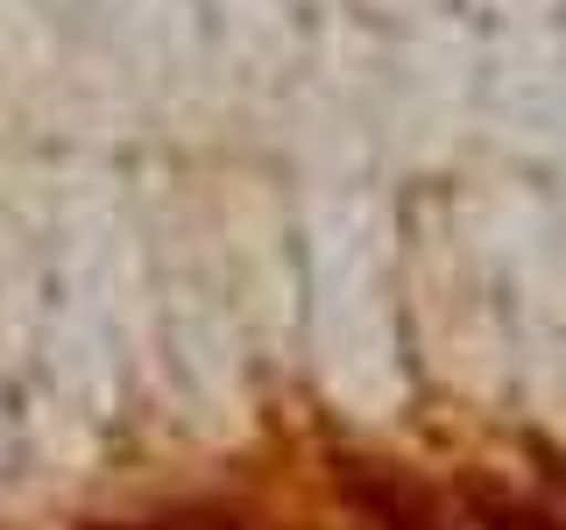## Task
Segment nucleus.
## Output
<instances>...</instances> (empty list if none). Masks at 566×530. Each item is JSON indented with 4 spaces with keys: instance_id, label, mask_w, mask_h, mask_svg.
Masks as SVG:
<instances>
[{
    "instance_id": "1",
    "label": "nucleus",
    "mask_w": 566,
    "mask_h": 530,
    "mask_svg": "<svg viewBox=\"0 0 566 530\" xmlns=\"http://www.w3.org/2000/svg\"><path fill=\"white\" fill-rule=\"evenodd\" d=\"M340 495L376 530H474L460 495H439V488H424L397 467H368V459H347L340 467Z\"/></svg>"
},
{
    "instance_id": "2",
    "label": "nucleus",
    "mask_w": 566,
    "mask_h": 530,
    "mask_svg": "<svg viewBox=\"0 0 566 530\" xmlns=\"http://www.w3.org/2000/svg\"><path fill=\"white\" fill-rule=\"evenodd\" d=\"M93 530H248L234 517H156V523H93Z\"/></svg>"
}]
</instances>
